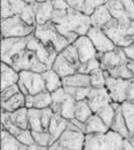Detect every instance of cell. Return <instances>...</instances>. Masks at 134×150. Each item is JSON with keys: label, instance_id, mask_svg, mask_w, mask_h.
Instances as JSON below:
<instances>
[{"label": "cell", "instance_id": "1", "mask_svg": "<svg viewBox=\"0 0 134 150\" xmlns=\"http://www.w3.org/2000/svg\"><path fill=\"white\" fill-rule=\"evenodd\" d=\"M50 21L68 30L77 32L79 35H86L88 30L92 27L90 15L84 14L71 7L66 10L55 9Z\"/></svg>", "mask_w": 134, "mask_h": 150}, {"label": "cell", "instance_id": "2", "mask_svg": "<svg viewBox=\"0 0 134 150\" xmlns=\"http://www.w3.org/2000/svg\"><path fill=\"white\" fill-rule=\"evenodd\" d=\"M124 140L122 136L112 130L104 134L86 135V142L83 150H121Z\"/></svg>", "mask_w": 134, "mask_h": 150}, {"label": "cell", "instance_id": "3", "mask_svg": "<svg viewBox=\"0 0 134 150\" xmlns=\"http://www.w3.org/2000/svg\"><path fill=\"white\" fill-rule=\"evenodd\" d=\"M33 35L38 38L43 45L48 47H54L57 52H61L64 48H66L69 45H71L66 38H64L55 25L52 21L45 24L35 25L33 31Z\"/></svg>", "mask_w": 134, "mask_h": 150}, {"label": "cell", "instance_id": "4", "mask_svg": "<svg viewBox=\"0 0 134 150\" xmlns=\"http://www.w3.org/2000/svg\"><path fill=\"white\" fill-rule=\"evenodd\" d=\"M34 27L26 23L20 15L1 18L2 38H27L33 33Z\"/></svg>", "mask_w": 134, "mask_h": 150}, {"label": "cell", "instance_id": "5", "mask_svg": "<svg viewBox=\"0 0 134 150\" xmlns=\"http://www.w3.org/2000/svg\"><path fill=\"white\" fill-rule=\"evenodd\" d=\"M10 66H12L17 71H31L38 74L45 73V71L50 69L36 57L34 52L27 50V48L22 52H20L18 55H16L12 59V63Z\"/></svg>", "mask_w": 134, "mask_h": 150}, {"label": "cell", "instance_id": "6", "mask_svg": "<svg viewBox=\"0 0 134 150\" xmlns=\"http://www.w3.org/2000/svg\"><path fill=\"white\" fill-rule=\"evenodd\" d=\"M17 85L20 92L25 96L35 95L47 91L43 75L31 71H19V81Z\"/></svg>", "mask_w": 134, "mask_h": 150}, {"label": "cell", "instance_id": "7", "mask_svg": "<svg viewBox=\"0 0 134 150\" xmlns=\"http://www.w3.org/2000/svg\"><path fill=\"white\" fill-rule=\"evenodd\" d=\"M57 142L68 150H83L86 142V134L75 123L69 121L68 127Z\"/></svg>", "mask_w": 134, "mask_h": 150}, {"label": "cell", "instance_id": "8", "mask_svg": "<svg viewBox=\"0 0 134 150\" xmlns=\"http://www.w3.org/2000/svg\"><path fill=\"white\" fill-rule=\"evenodd\" d=\"M27 38H2L1 62L11 64L12 59L24 50H26Z\"/></svg>", "mask_w": 134, "mask_h": 150}, {"label": "cell", "instance_id": "9", "mask_svg": "<svg viewBox=\"0 0 134 150\" xmlns=\"http://www.w3.org/2000/svg\"><path fill=\"white\" fill-rule=\"evenodd\" d=\"M26 48L34 52L36 57L50 69L52 67V64H54L55 59H57V54H59V52H57L54 47H48V45H43L38 38H36L35 36L33 35V33L28 36Z\"/></svg>", "mask_w": 134, "mask_h": 150}, {"label": "cell", "instance_id": "10", "mask_svg": "<svg viewBox=\"0 0 134 150\" xmlns=\"http://www.w3.org/2000/svg\"><path fill=\"white\" fill-rule=\"evenodd\" d=\"M129 85H130V80L116 79V78L111 77L109 74H107L105 87L107 88L108 92H109V95L111 99H112V102L119 104L125 102L127 100Z\"/></svg>", "mask_w": 134, "mask_h": 150}, {"label": "cell", "instance_id": "11", "mask_svg": "<svg viewBox=\"0 0 134 150\" xmlns=\"http://www.w3.org/2000/svg\"><path fill=\"white\" fill-rule=\"evenodd\" d=\"M87 35L92 40V42H93V45H95V47H96L97 52L99 54L110 52V50H113L116 47L115 43L111 40V38L107 35V33L102 28L92 26L88 30Z\"/></svg>", "mask_w": 134, "mask_h": 150}, {"label": "cell", "instance_id": "12", "mask_svg": "<svg viewBox=\"0 0 134 150\" xmlns=\"http://www.w3.org/2000/svg\"><path fill=\"white\" fill-rule=\"evenodd\" d=\"M98 59H100L101 68L107 71L128 61L123 48L120 47H116L113 50L104 54H98Z\"/></svg>", "mask_w": 134, "mask_h": 150}, {"label": "cell", "instance_id": "13", "mask_svg": "<svg viewBox=\"0 0 134 150\" xmlns=\"http://www.w3.org/2000/svg\"><path fill=\"white\" fill-rule=\"evenodd\" d=\"M87 101L89 103L92 111L96 113L97 111L105 106L112 103V99L109 95L107 88H92L90 89L89 95L87 97Z\"/></svg>", "mask_w": 134, "mask_h": 150}, {"label": "cell", "instance_id": "14", "mask_svg": "<svg viewBox=\"0 0 134 150\" xmlns=\"http://www.w3.org/2000/svg\"><path fill=\"white\" fill-rule=\"evenodd\" d=\"M74 45L77 48L78 52H79L80 61L81 64L86 63L89 59H95V57H98V54L96 47L93 45L92 40L89 38V36L87 35H81L79 36L77 40L73 43Z\"/></svg>", "mask_w": 134, "mask_h": 150}, {"label": "cell", "instance_id": "15", "mask_svg": "<svg viewBox=\"0 0 134 150\" xmlns=\"http://www.w3.org/2000/svg\"><path fill=\"white\" fill-rule=\"evenodd\" d=\"M35 15L36 25L45 24L52 20V13H54V6H52V0H48L45 2H35L32 5Z\"/></svg>", "mask_w": 134, "mask_h": 150}, {"label": "cell", "instance_id": "16", "mask_svg": "<svg viewBox=\"0 0 134 150\" xmlns=\"http://www.w3.org/2000/svg\"><path fill=\"white\" fill-rule=\"evenodd\" d=\"M52 104V94L48 91L41 92L35 95H27L25 96V107L30 109H45L50 107Z\"/></svg>", "mask_w": 134, "mask_h": 150}, {"label": "cell", "instance_id": "17", "mask_svg": "<svg viewBox=\"0 0 134 150\" xmlns=\"http://www.w3.org/2000/svg\"><path fill=\"white\" fill-rule=\"evenodd\" d=\"M71 8L87 15H91L96 7L105 4L108 0H67Z\"/></svg>", "mask_w": 134, "mask_h": 150}, {"label": "cell", "instance_id": "18", "mask_svg": "<svg viewBox=\"0 0 134 150\" xmlns=\"http://www.w3.org/2000/svg\"><path fill=\"white\" fill-rule=\"evenodd\" d=\"M109 130V127L95 113L84 123V133L86 135L104 134V133H107Z\"/></svg>", "mask_w": 134, "mask_h": 150}, {"label": "cell", "instance_id": "19", "mask_svg": "<svg viewBox=\"0 0 134 150\" xmlns=\"http://www.w3.org/2000/svg\"><path fill=\"white\" fill-rule=\"evenodd\" d=\"M90 18H91L92 26L103 28L112 19L113 16L111 15L109 9L106 6V4H102V5L96 7L94 12L90 15Z\"/></svg>", "mask_w": 134, "mask_h": 150}, {"label": "cell", "instance_id": "20", "mask_svg": "<svg viewBox=\"0 0 134 150\" xmlns=\"http://www.w3.org/2000/svg\"><path fill=\"white\" fill-rule=\"evenodd\" d=\"M19 81V71L12 66L1 62V90L9 86H12Z\"/></svg>", "mask_w": 134, "mask_h": 150}, {"label": "cell", "instance_id": "21", "mask_svg": "<svg viewBox=\"0 0 134 150\" xmlns=\"http://www.w3.org/2000/svg\"><path fill=\"white\" fill-rule=\"evenodd\" d=\"M52 69L55 71H57L62 78H66L78 71V69L73 64H71L68 59H65L61 54H57V59L52 64Z\"/></svg>", "mask_w": 134, "mask_h": 150}, {"label": "cell", "instance_id": "22", "mask_svg": "<svg viewBox=\"0 0 134 150\" xmlns=\"http://www.w3.org/2000/svg\"><path fill=\"white\" fill-rule=\"evenodd\" d=\"M69 124V120L65 119L61 114H54L50 121V127H48V131L52 136V140L54 143L60 138V136L64 133V131L67 129Z\"/></svg>", "mask_w": 134, "mask_h": 150}, {"label": "cell", "instance_id": "23", "mask_svg": "<svg viewBox=\"0 0 134 150\" xmlns=\"http://www.w3.org/2000/svg\"><path fill=\"white\" fill-rule=\"evenodd\" d=\"M63 86L76 88H89L91 87L90 76L77 71V73L73 74V75L63 78Z\"/></svg>", "mask_w": 134, "mask_h": 150}, {"label": "cell", "instance_id": "24", "mask_svg": "<svg viewBox=\"0 0 134 150\" xmlns=\"http://www.w3.org/2000/svg\"><path fill=\"white\" fill-rule=\"evenodd\" d=\"M110 130L116 132L117 134L124 138V139H130V133H129V129L127 127L126 121L124 119L123 113L121 110V105L117 109L116 115H115V118L113 120V123L110 127Z\"/></svg>", "mask_w": 134, "mask_h": 150}, {"label": "cell", "instance_id": "25", "mask_svg": "<svg viewBox=\"0 0 134 150\" xmlns=\"http://www.w3.org/2000/svg\"><path fill=\"white\" fill-rule=\"evenodd\" d=\"M41 75H43V80H45L47 91L50 92V93H52V92L57 91V89L63 87V78L52 68L47 70Z\"/></svg>", "mask_w": 134, "mask_h": 150}, {"label": "cell", "instance_id": "26", "mask_svg": "<svg viewBox=\"0 0 134 150\" xmlns=\"http://www.w3.org/2000/svg\"><path fill=\"white\" fill-rule=\"evenodd\" d=\"M26 145L21 144L17 138L9 132L2 129L1 130V150H26Z\"/></svg>", "mask_w": 134, "mask_h": 150}, {"label": "cell", "instance_id": "27", "mask_svg": "<svg viewBox=\"0 0 134 150\" xmlns=\"http://www.w3.org/2000/svg\"><path fill=\"white\" fill-rule=\"evenodd\" d=\"M25 107V95L19 92L7 100L1 101V110L5 112H14V111Z\"/></svg>", "mask_w": 134, "mask_h": 150}, {"label": "cell", "instance_id": "28", "mask_svg": "<svg viewBox=\"0 0 134 150\" xmlns=\"http://www.w3.org/2000/svg\"><path fill=\"white\" fill-rule=\"evenodd\" d=\"M9 119L11 120L14 125L19 127L20 129H29L28 123V108L23 107L20 109L14 111V112L9 113Z\"/></svg>", "mask_w": 134, "mask_h": 150}, {"label": "cell", "instance_id": "29", "mask_svg": "<svg viewBox=\"0 0 134 150\" xmlns=\"http://www.w3.org/2000/svg\"><path fill=\"white\" fill-rule=\"evenodd\" d=\"M120 105H121V104L112 102L111 104H109V105H107V106H105V107L99 109L96 113H95V114L98 115V116L102 119V121L104 122V123H105L106 125L110 128L111 125H112V123H113V120H114V118H115L117 109L120 107Z\"/></svg>", "mask_w": 134, "mask_h": 150}, {"label": "cell", "instance_id": "30", "mask_svg": "<svg viewBox=\"0 0 134 150\" xmlns=\"http://www.w3.org/2000/svg\"><path fill=\"white\" fill-rule=\"evenodd\" d=\"M121 110L126 121L127 127L129 129L130 139H132L134 138V103L125 101L121 104Z\"/></svg>", "mask_w": 134, "mask_h": 150}, {"label": "cell", "instance_id": "31", "mask_svg": "<svg viewBox=\"0 0 134 150\" xmlns=\"http://www.w3.org/2000/svg\"><path fill=\"white\" fill-rule=\"evenodd\" d=\"M105 4L108 7V9H109L113 18H116V19H118V20L130 19L129 16L127 15L125 8H124L121 0H109V1H107Z\"/></svg>", "mask_w": 134, "mask_h": 150}, {"label": "cell", "instance_id": "32", "mask_svg": "<svg viewBox=\"0 0 134 150\" xmlns=\"http://www.w3.org/2000/svg\"><path fill=\"white\" fill-rule=\"evenodd\" d=\"M93 114L94 112L90 107L87 99L82 101H77L75 110V119H77L78 121L82 122V123H85Z\"/></svg>", "mask_w": 134, "mask_h": 150}, {"label": "cell", "instance_id": "33", "mask_svg": "<svg viewBox=\"0 0 134 150\" xmlns=\"http://www.w3.org/2000/svg\"><path fill=\"white\" fill-rule=\"evenodd\" d=\"M107 71L102 68H99L90 74V81H91L92 88H104L106 86V79H107Z\"/></svg>", "mask_w": 134, "mask_h": 150}, {"label": "cell", "instance_id": "34", "mask_svg": "<svg viewBox=\"0 0 134 150\" xmlns=\"http://www.w3.org/2000/svg\"><path fill=\"white\" fill-rule=\"evenodd\" d=\"M108 74H109L111 77L116 78V79L131 80L134 78L133 74L131 73L130 70L128 69V67H127V62L115 67V68L111 69L110 71H108Z\"/></svg>", "mask_w": 134, "mask_h": 150}, {"label": "cell", "instance_id": "35", "mask_svg": "<svg viewBox=\"0 0 134 150\" xmlns=\"http://www.w3.org/2000/svg\"><path fill=\"white\" fill-rule=\"evenodd\" d=\"M34 143L40 147H50L54 143L52 136L48 130L43 131H31Z\"/></svg>", "mask_w": 134, "mask_h": 150}, {"label": "cell", "instance_id": "36", "mask_svg": "<svg viewBox=\"0 0 134 150\" xmlns=\"http://www.w3.org/2000/svg\"><path fill=\"white\" fill-rule=\"evenodd\" d=\"M76 104H77V101L73 97L69 98L68 100L61 104V115L65 119L69 120V121L75 119Z\"/></svg>", "mask_w": 134, "mask_h": 150}, {"label": "cell", "instance_id": "37", "mask_svg": "<svg viewBox=\"0 0 134 150\" xmlns=\"http://www.w3.org/2000/svg\"><path fill=\"white\" fill-rule=\"evenodd\" d=\"M28 123L29 129L31 131H43V124L40 119V110L30 108L28 109Z\"/></svg>", "mask_w": 134, "mask_h": 150}, {"label": "cell", "instance_id": "38", "mask_svg": "<svg viewBox=\"0 0 134 150\" xmlns=\"http://www.w3.org/2000/svg\"><path fill=\"white\" fill-rule=\"evenodd\" d=\"M60 54L63 55L66 59H68L71 64H73L77 69L80 67L81 61H80L79 52H78L77 48H76V47L73 43H71V45H69L66 48H64Z\"/></svg>", "mask_w": 134, "mask_h": 150}, {"label": "cell", "instance_id": "39", "mask_svg": "<svg viewBox=\"0 0 134 150\" xmlns=\"http://www.w3.org/2000/svg\"><path fill=\"white\" fill-rule=\"evenodd\" d=\"M64 87V86H63ZM65 90L75 99L76 101L86 100L91 87L89 88H76V87H64Z\"/></svg>", "mask_w": 134, "mask_h": 150}, {"label": "cell", "instance_id": "40", "mask_svg": "<svg viewBox=\"0 0 134 150\" xmlns=\"http://www.w3.org/2000/svg\"><path fill=\"white\" fill-rule=\"evenodd\" d=\"M101 68V63L100 59L98 57L89 59L86 63H82L80 64V67L78 68V71L82 74H86V75H90L93 71L97 70V69Z\"/></svg>", "mask_w": 134, "mask_h": 150}, {"label": "cell", "instance_id": "41", "mask_svg": "<svg viewBox=\"0 0 134 150\" xmlns=\"http://www.w3.org/2000/svg\"><path fill=\"white\" fill-rule=\"evenodd\" d=\"M15 137L17 138V140L21 143V144L26 145V146H31V145L35 144L30 129H24V130H21L19 134L16 135Z\"/></svg>", "mask_w": 134, "mask_h": 150}, {"label": "cell", "instance_id": "42", "mask_svg": "<svg viewBox=\"0 0 134 150\" xmlns=\"http://www.w3.org/2000/svg\"><path fill=\"white\" fill-rule=\"evenodd\" d=\"M52 103H55V104H60L61 105L62 103L65 102L66 100H68L69 98H71V95L68 93V92L65 90L64 87L60 88L57 89V91L52 92Z\"/></svg>", "mask_w": 134, "mask_h": 150}, {"label": "cell", "instance_id": "43", "mask_svg": "<svg viewBox=\"0 0 134 150\" xmlns=\"http://www.w3.org/2000/svg\"><path fill=\"white\" fill-rule=\"evenodd\" d=\"M20 17L29 25H32V26H35L36 25L33 7H32V5H30V4H28V5L26 6V8L22 11L21 14H20Z\"/></svg>", "mask_w": 134, "mask_h": 150}, {"label": "cell", "instance_id": "44", "mask_svg": "<svg viewBox=\"0 0 134 150\" xmlns=\"http://www.w3.org/2000/svg\"><path fill=\"white\" fill-rule=\"evenodd\" d=\"M55 113L52 112V108H45V109L40 110V119H41V124H43V127L45 130H48V127H50V121H52V118L54 116Z\"/></svg>", "mask_w": 134, "mask_h": 150}, {"label": "cell", "instance_id": "45", "mask_svg": "<svg viewBox=\"0 0 134 150\" xmlns=\"http://www.w3.org/2000/svg\"><path fill=\"white\" fill-rule=\"evenodd\" d=\"M7 2L12 9V12L14 15H20L22 11L28 5L23 0H7Z\"/></svg>", "mask_w": 134, "mask_h": 150}, {"label": "cell", "instance_id": "46", "mask_svg": "<svg viewBox=\"0 0 134 150\" xmlns=\"http://www.w3.org/2000/svg\"><path fill=\"white\" fill-rule=\"evenodd\" d=\"M19 92H20V89L17 84L9 86L7 88H5V89H2L1 90V101L7 100V99L11 98V97L16 95V94L19 93Z\"/></svg>", "mask_w": 134, "mask_h": 150}, {"label": "cell", "instance_id": "47", "mask_svg": "<svg viewBox=\"0 0 134 150\" xmlns=\"http://www.w3.org/2000/svg\"><path fill=\"white\" fill-rule=\"evenodd\" d=\"M121 2L129 18L134 20V1L133 0H121Z\"/></svg>", "mask_w": 134, "mask_h": 150}, {"label": "cell", "instance_id": "48", "mask_svg": "<svg viewBox=\"0 0 134 150\" xmlns=\"http://www.w3.org/2000/svg\"><path fill=\"white\" fill-rule=\"evenodd\" d=\"M52 3L55 10H66L70 8V5L67 0H52Z\"/></svg>", "mask_w": 134, "mask_h": 150}, {"label": "cell", "instance_id": "49", "mask_svg": "<svg viewBox=\"0 0 134 150\" xmlns=\"http://www.w3.org/2000/svg\"><path fill=\"white\" fill-rule=\"evenodd\" d=\"M122 48H123L124 52H125L127 59L134 61V42L131 43V45H127V47H122Z\"/></svg>", "mask_w": 134, "mask_h": 150}, {"label": "cell", "instance_id": "50", "mask_svg": "<svg viewBox=\"0 0 134 150\" xmlns=\"http://www.w3.org/2000/svg\"><path fill=\"white\" fill-rule=\"evenodd\" d=\"M128 102L134 103V78L130 80V85H129L128 94H127V100Z\"/></svg>", "mask_w": 134, "mask_h": 150}, {"label": "cell", "instance_id": "51", "mask_svg": "<svg viewBox=\"0 0 134 150\" xmlns=\"http://www.w3.org/2000/svg\"><path fill=\"white\" fill-rule=\"evenodd\" d=\"M48 150H68V149L64 148V147L62 146V145H60L59 143L55 141V143H52V144L50 145V147H48Z\"/></svg>", "mask_w": 134, "mask_h": 150}, {"label": "cell", "instance_id": "52", "mask_svg": "<svg viewBox=\"0 0 134 150\" xmlns=\"http://www.w3.org/2000/svg\"><path fill=\"white\" fill-rule=\"evenodd\" d=\"M124 149L125 150H134V146L131 144L130 140L129 139H125L124 140Z\"/></svg>", "mask_w": 134, "mask_h": 150}, {"label": "cell", "instance_id": "53", "mask_svg": "<svg viewBox=\"0 0 134 150\" xmlns=\"http://www.w3.org/2000/svg\"><path fill=\"white\" fill-rule=\"evenodd\" d=\"M127 67H128V69L130 70V71L134 76V61H132V59H128V61H127Z\"/></svg>", "mask_w": 134, "mask_h": 150}, {"label": "cell", "instance_id": "54", "mask_svg": "<svg viewBox=\"0 0 134 150\" xmlns=\"http://www.w3.org/2000/svg\"><path fill=\"white\" fill-rule=\"evenodd\" d=\"M24 2H26L27 4H30V5H33L34 3L36 2V0H23Z\"/></svg>", "mask_w": 134, "mask_h": 150}, {"label": "cell", "instance_id": "55", "mask_svg": "<svg viewBox=\"0 0 134 150\" xmlns=\"http://www.w3.org/2000/svg\"><path fill=\"white\" fill-rule=\"evenodd\" d=\"M45 1H48V0H36V2H45Z\"/></svg>", "mask_w": 134, "mask_h": 150}, {"label": "cell", "instance_id": "56", "mask_svg": "<svg viewBox=\"0 0 134 150\" xmlns=\"http://www.w3.org/2000/svg\"><path fill=\"white\" fill-rule=\"evenodd\" d=\"M129 140H130L131 144H132V145H133V146H134V140H132V139H129Z\"/></svg>", "mask_w": 134, "mask_h": 150}, {"label": "cell", "instance_id": "57", "mask_svg": "<svg viewBox=\"0 0 134 150\" xmlns=\"http://www.w3.org/2000/svg\"><path fill=\"white\" fill-rule=\"evenodd\" d=\"M132 140H134V138H132Z\"/></svg>", "mask_w": 134, "mask_h": 150}, {"label": "cell", "instance_id": "58", "mask_svg": "<svg viewBox=\"0 0 134 150\" xmlns=\"http://www.w3.org/2000/svg\"><path fill=\"white\" fill-rule=\"evenodd\" d=\"M108 1H109V0H108Z\"/></svg>", "mask_w": 134, "mask_h": 150}]
</instances>
